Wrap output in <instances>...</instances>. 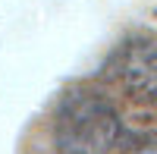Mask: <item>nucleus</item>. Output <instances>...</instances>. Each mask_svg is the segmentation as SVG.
Listing matches in <instances>:
<instances>
[{
  "label": "nucleus",
  "mask_w": 157,
  "mask_h": 154,
  "mask_svg": "<svg viewBox=\"0 0 157 154\" xmlns=\"http://www.w3.org/2000/svg\"><path fill=\"white\" fill-rule=\"evenodd\" d=\"M120 135V120L104 98L88 91L66 94L57 113V142L63 154H107Z\"/></svg>",
  "instance_id": "nucleus-1"
},
{
  "label": "nucleus",
  "mask_w": 157,
  "mask_h": 154,
  "mask_svg": "<svg viewBox=\"0 0 157 154\" xmlns=\"http://www.w3.org/2000/svg\"><path fill=\"white\" fill-rule=\"evenodd\" d=\"M110 75L132 98L157 104V41L135 38V41L116 47L110 60Z\"/></svg>",
  "instance_id": "nucleus-2"
}]
</instances>
